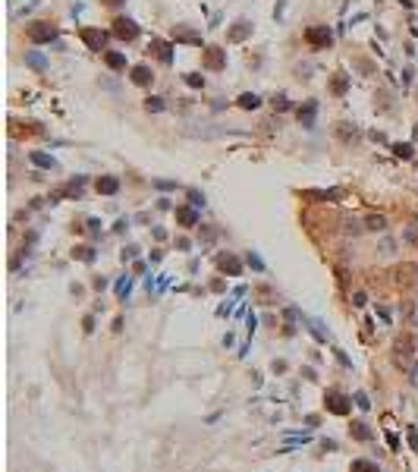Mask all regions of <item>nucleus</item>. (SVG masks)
Here are the masks:
<instances>
[{"label":"nucleus","instance_id":"0eeeda50","mask_svg":"<svg viewBox=\"0 0 418 472\" xmlns=\"http://www.w3.org/2000/svg\"><path fill=\"white\" fill-rule=\"evenodd\" d=\"M217 268L224 274H229V277H239V274H242V261H239L233 252H220L217 255Z\"/></svg>","mask_w":418,"mask_h":472},{"label":"nucleus","instance_id":"4be33fe9","mask_svg":"<svg viewBox=\"0 0 418 472\" xmlns=\"http://www.w3.org/2000/svg\"><path fill=\"white\" fill-rule=\"evenodd\" d=\"M29 158H32V164H35V167H44V170H54L57 167V161L47 158V154H41V151H32Z\"/></svg>","mask_w":418,"mask_h":472},{"label":"nucleus","instance_id":"9d476101","mask_svg":"<svg viewBox=\"0 0 418 472\" xmlns=\"http://www.w3.org/2000/svg\"><path fill=\"white\" fill-rule=\"evenodd\" d=\"M148 50H154V57L160 60V63H170V60H173V44H170V41L151 38V47Z\"/></svg>","mask_w":418,"mask_h":472},{"label":"nucleus","instance_id":"a878e982","mask_svg":"<svg viewBox=\"0 0 418 472\" xmlns=\"http://www.w3.org/2000/svg\"><path fill=\"white\" fill-rule=\"evenodd\" d=\"M393 151H396V158H406V161L412 158V145H409V142H396Z\"/></svg>","mask_w":418,"mask_h":472},{"label":"nucleus","instance_id":"ea45409f","mask_svg":"<svg viewBox=\"0 0 418 472\" xmlns=\"http://www.w3.org/2000/svg\"><path fill=\"white\" fill-rule=\"evenodd\" d=\"M321 447H324V450H337V441H330V437H324V441H321Z\"/></svg>","mask_w":418,"mask_h":472},{"label":"nucleus","instance_id":"aec40b11","mask_svg":"<svg viewBox=\"0 0 418 472\" xmlns=\"http://www.w3.org/2000/svg\"><path fill=\"white\" fill-rule=\"evenodd\" d=\"M73 258L91 264V261H95V249H91V246H76V249H73Z\"/></svg>","mask_w":418,"mask_h":472},{"label":"nucleus","instance_id":"4c0bfd02","mask_svg":"<svg viewBox=\"0 0 418 472\" xmlns=\"http://www.w3.org/2000/svg\"><path fill=\"white\" fill-rule=\"evenodd\" d=\"M154 186H157V189H173L176 183H170V179H154Z\"/></svg>","mask_w":418,"mask_h":472},{"label":"nucleus","instance_id":"412c9836","mask_svg":"<svg viewBox=\"0 0 418 472\" xmlns=\"http://www.w3.org/2000/svg\"><path fill=\"white\" fill-rule=\"evenodd\" d=\"M346 88H349V76H343V73H337L334 79H330V91H334L337 98H340V94H346Z\"/></svg>","mask_w":418,"mask_h":472},{"label":"nucleus","instance_id":"6ab92c4d","mask_svg":"<svg viewBox=\"0 0 418 472\" xmlns=\"http://www.w3.org/2000/svg\"><path fill=\"white\" fill-rule=\"evenodd\" d=\"M249 32H252V25L245 22V19H239V22L233 25V29H229V35H227V38H229V41H242L245 35H249Z\"/></svg>","mask_w":418,"mask_h":472},{"label":"nucleus","instance_id":"1a4fd4ad","mask_svg":"<svg viewBox=\"0 0 418 472\" xmlns=\"http://www.w3.org/2000/svg\"><path fill=\"white\" fill-rule=\"evenodd\" d=\"M176 224L179 227H195V224H198V211H195V205H179V208H176Z\"/></svg>","mask_w":418,"mask_h":472},{"label":"nucleus","instance_id":"a18cd8bd","mask_svg":"<svg viewBox=\"0 0 418 472\" xmlns=\"http://www.w3.org/2000/svg\"><path fill=\"white\" fill-rule=\"evenodd\" d=\"M318 422H321V416H305V425H311V428H314Z\"/></svg>","mask_w":418,"mask_h":472},{"label":"nucleus","instance_id":"c85d7f7f","mask_svg":"<svg viewBox=\"0 0 418 472\" xmlns=\"http://www.w3.org/2000/svg\"><path fill=\"white\" fill-rule=\"evenodd\" d=\"M25 63L35 66V70H44V57H41V54H29V57H25Z\"/></svg>","mask_w":418,"mask_h":472},{"label":"nucleus","instance_id":"e433bc0d","mask_svg":"<svg viewBox=\"0 0 418 472\" xmlns=\"http://www.w3.org/2000/svg\"><path fill=\"white\" fill-rule=\"evenodd\" d=\"M302 378L305 381H318V372H314V368H302Z\"/></svg>","mask_w":418,"mask_h":472},{"label":"nucleus","instance_id":"58836bf2","mask_svg":"<svg viewBox=\"0 0 418 472\" xmlns=\"http://www.w3.org/2000/svg\"><path fill=\"white\" fill-rule=\"evenodd\" d=\"M211 290H214V293H224L227 283H224V280H214V283H211Z\"/></svg>","mask_w":418,"mask_h":472},{"label":"nucleus","instance_id":"37998d69","mask_svg":"<svg viewBox=\"0 0 418 472\" xmlns=\"http://www.w3.org/2000/svg\"><path fill=\"white\" fill-rule=\"evenodd\" d=\"M135 252H139V249H135V246H129V249H123V261H126V258H132Z\"/></svg>","mask_w":418,"mask_h":472},{"label":"nucleus","instance_id":"7ed1b4c3","mask_svg":"<svg viewBox=\"0 0 418 472\" xmlns=\"http://www.w3.org/2000/svg\"><path fill=\"white\" fill-rule=\"evenodd\" d=\"M393 353H396V362H406V365L415 359V337H412V331H406V334H399V337H396Z\"/></svg>","mask_w":418,"mask_h":472},{"label":"nucleus","instance_id":"39448f33","mask_svg":"<svg viewBox=\"0 0 418 472\" xmlns=\"http://www.w3.org/2000/svg\"><path fill=\"white\" fill-rule=\"evenodd\" d=\"M201 66L204 70H214V73L224 70L227 66V50L224 47H204L201 50Z\"/></svg>","mask_w":418,"mask_h":472},{"label":"nucleus","instance_id":"b1692460","mask_svg":"<svg viewBox=\"0 0 418 472\" xmlns=\"http://www.w3.org/2000/svg\"><path fill=\"white\" fill-rule=\"evenodd\" d=\"M349 472H380V469H378V463H371V460H352Z\"/></svg>","mask_w":418,"mask_h":472},{"label":"nucleus","instance_id":"a19ab883","mask_svg":"<svg viewBox=\"0 0 418 472\" xmlns=\"http://www.w3.org/2000/svg\"><path fill=\"white\" fill-rule=\"evenodd\" d=\"M409 444H412V447H418V431H415V428H409Z\"/></svg>","mask_w":418,"mask_h":472},{"label":"nucleus","instance_id":"c03bdc74","mask_svg":"<svg viewBox=\"0 0 418 472\" xmlns=\"http://www.w3.org/2000/svg\"><path fill=\"white\" fill-rule=\"evenodd\" d=\"M189 246H192V243H189V239H183V236H179V239H176V249H183V252H186V249H189Z\"/></svg>","mask_w":418,"mask_h":472},{"label":"nucleus","instance_id":"5701e85b","mask_svg":"<svg viewBox=\"0 0 418 472\" xmlns=\"http://www.w3.org/2000/svg\"><path fill=\"white\" fill-rule=\"evenodd\" d=\"M104 63L110 66V70H123V66H126V57L116 54V50H107V54H104Z\"/></svg>","mask_w":418,"mask_h":472},{"label":"nucleus","instance_id":"9b49d317","mask_svg":"<svg viewBox=\"0 0 418 472\" xmlns=\"http://www.w3.org/2000/svg\"><path fill=\"white\" fill-rule=\"evenodd\" d=\"M132 82L142 85V88H145V85H151V82H154V73H151V66H148V63L132 66Z\"/></svg>","mask_w":418,"mask_h":472},{"label":"nucleus","instance_id":"f704fd0d","mask_svg":"<svg viewBox=\"0 0 418 472\" xmlns=\"http://www.w3.org/2000/svg\"><path fill=\"white\" fill-rule=\"evenodd\" d=\"M352 305H358V308L365 305V293H362V290H355V293H352Z\"/></svg>","mask_w":418,"mask_h":472},{"label":"nucleus","instance_id":"cd10ccee","mask_svg":"<svg viewBox=\"0 0 418 472\" xmlns=\"http://www.w3.org/2000/svg\"><path fill=\"white\" fill-rule=\"evenodd\" d=\"M337 132H340V139H346V142L358 135V129H349V123H340V129H337Z\"/></svg>","mask_w":418,"mask_h":472},{"label":"nucleus","instance_id":"f257e3e1","mask_svg":"<svg viewBox=\"0 0 418 472\" xmlns=\"http://www.w3.org/2000/svg\"><path fill=\"white\" fill-rule=\"evenodd\" d=\"M25 38L35 41V44H50L57 38V25L47 22V19H38V22H29L25 25Z\"/></svg>","mask_w":418,"mask_h":472},{"label":"nucleus","instance_id":"49530a36","mask_svg":"<svg viewBox=\"0 0 418 472\" xmlns=\"http://www.w3.org/2000/svg\"><path fill=\"white\" fill-rule=\"evenodd\" d=\"M101 3H104V6H119L123 0H101Z\"/></svg>","mask_w":418,"mask_h":472},{"label":"nucleus","instance_id":"2f4dec72","mask_svg":"<svg viewBox=\"0 0 418 472\" xmlns=\"http://www.w3.org/2000/svg\"><path fill=\"white\" fill-rule=\"evenodd\" d=\"M355 406H358V409H368V406H371V403H368V397H365L362 390L355 393Z\"/></svg>","mask_w":418,"mask_h":472},{"label":"nucleus","instance_id":"20e7f679","mask_svg":"<svg viewBox=\"0 0 418 472\" xmlns=\"http://www.w3.org/2000/svg\"><path fill=\"white\" fill-rule=\"evenodd\" d=\"M305 41H308L311 47H330L334 32H330L327 25H308V29H305Z\"/></svg>","mask_w":418,"mask_h":472},{"label":"nucleus","instance_id":"c9c22d12","mask_svg":"<svg viewBox=\"0 0 418 472\" xmlns=\"http://www.w3.org/2000/svg\"><path fill=\"white\" fill-rule=\"evenodd\" d=\"M274 107H277V110H289V101L280 94V98H274Z\"/></svg>","mask_w":418,"mask_h":472},{"label":"nucleus","instance_id":"6e6552de","mask_svg":"<svg viewBox=\"0 0 418 472\" xmlns=\"http://www.w3.org/2000/svg\"><path fill=\"white\" fill-rule=\"evenodd\" d=\"M79 35L88 44V50H104V44H107V32H101V29H82Z\"/></svg>","mask_w":418,"mask_h":472},{"label":"nucleus","instance_id":"c756f323","mask_svg":"<svg viewBox=\"0 0 418 472\" xmlns=\"http://www.w3.org/2000/svg\"><path fill=\"white\" fill-rule=\"evenodd\" d=\"M186 82H189L192 88H204V76H198V73H189V76H186Z\"/></svg>","mask_w":418,"mask_h":472},{"label":"nucleus","instance_id":"bb28decb","mask_svg":"<svg viewBox=\"0 0 418 472\" xmlns=\"http://www.w3.org/2000/svg\"><path fill=\"white\" fill-rule=\"evenodd\" d=\"M245 264H249V268H255V271H264V261H261L255 252H249V255H245Z\"/></svg>","mask_w":418,"mask_h":472},{"label":"nucleus","instance_id":"7c9ffc66","mask_svg":"<svg viewBox=\"0 0 418 472\" xmlns=\"http://www.w3.org/2000/svg\"><path fill=\"white\" fill-rule=\"evenodd\" d=\"M189 205H195V208H201V205H204V195L198 192V189H189Z\"/></svg>","mask_w":418,"mask_h":472},{"label":"nucleus","instance_id":"a211bd4d","mask_svg":"<svg viewBox=\"0 0 418 472\" xmlns=\"http://www.w3.org/2000/svg\"><path fill=\"white\" fill-rule=\"evenodd\" d=\"M365 230H374V233L387 230V217H383V214H368V217H365Z\"/></svg>","mask_w":418,"mask_h":472},{"label":"nucleus","instance_id":"2eb2a0df","mask_svg":"<svg viewBox=\"0 0 418 472\" xmlns=\"http://www.w3.org/2000/svg\"><path fill=\"white\" fill-rule=\"evenodd\" d=\"M173 41H189V44H201V35L186 25H173Z\"/></svg>","mask_w":418,"mask_h":472},{"label":"nucleus","instance_id":"79ce46f5","mask_svg":"<svg viewBox=\"0 0 418 472\" xmlns=\"http://www.w3.org/2000/svg\"><path fill=\"white\" fill-rule=\"evenodd\" d=\"M91 287H95V290H104L107 280H104V277H95V280H91Z\"/></svg>","mask_w":418,"mask_h":472},{"label":"nucleus","instance_id":"393cba45","mask_svg":"<svg viewBox=\"0 0 418 472\" xmlns=\"http://www.w3.org/2000/svg\"><path fill=\"white\" fill-rule=\"evenodd\" d=\"M145 110H151V114H157V110H164V98H145Z\"/></svg>","mask_w":418,"mask_h":472},{"label":"nucleus","instance_id":"ddd939ff","mask_svg":"<svg viewBox=\"0 0 418 472\" xmlns=\"http://www.w3.org/2000/svg\"><path fill=\"white\" fill-rule=\"evenodd\" d=\"M314 114H318V104H314V101H308V104L299 107L296 117H299V123H302L305 129H311V126H314Z\"/></svg>","mask_w":418,"mask_h":472},{"label":"nucleus","instance_id":"f3484780","mask_svg":"<svg viewBox=\"0 0 418 472\" xmlns=\"http://www.w3.org/2000/svg\"><path fill=\"white\" fill-rule=\"evenodd\" d=\"M236 104L242 107V110H258V107H261V98H258L255 91H245V94H239Z\"/></svg>","mask_w":418,"mask_h":472},{"label":"nucleus","instance_id":"f8f14e48","mask_svg":"<svg viewBox=\"0 0 418 472\" xmlns=\"http://www.w3.org/2000/svg\"><path fill=\"white\" fill-rule=\"evenodd\" d=\"M302 199H318V202H334L340 199V189H305Z\"/></svg>","mask_w":418,"mask_h":472},{"label":"nucleus","instance_id":"4468645a","mask_svg":"<svg viewBox=\"0 0 418 472\" xmlns=\"http://www.w3.org/2000/svg\"><path fill=\"white\" fill-rule=\"evenodd\" d=\"M95 189L101 195H114V192H119V179L116 176H98L95 179Z\"/></svg>","mask_w":418,"mask_h":472},{"label":"nucleus","instance_id":"423d86ee","mask_svg":"<svg viewBox=\"0 0 418 472\" xmlns=\"http://www.w3.org/2000/svg\"><path fill=\"white\" fill-rule=\"evenodd\" d=\"M114 35L119 41H132L135 35H139V25H135L132 19H126V16H116L114 19Z\"/></svg>","mask_w":418,"mask_h":472},{"label":"nucleus","instance_id":"72a5a7b5","mask_svg":"<svg viewBox=\"0 0 418 472\" xmlns=\"http://www.w3.org/2000/svg\"><path fill=\"white\" fill-rule=\"evenodd\" d=\"M270 368H274V375H283L286 372V362H283V359H274V365H270Z\"/></svg>","mask_w":418,"mask_h":472},{"label":"nucleus","instance_id":"473e14b6","mask_svg":"<svg viewBox=\"0 0 418 472\" xmlns=\"http://www.w3.org/2000/svg\"><path fill=\"white\" fill-rule=\"evenodd\" d=\"M82 331H85V334L95 331V318H91V315H85V318H82Z\"/></svg>","mask_w":418,"mask_h":472},{"label":"nucleus","instance_id":"f03ea898","mask_svg":"<svg viewBox=\"0 0 418 472\" xmlns=\"http://www.w3.org/2000/svg\"><path fill=\"white\" fill-rule=\"evenodd\" d=\"M324 406L334 416H349L352 413V397H346V393H340V390H327L324 393Z\"/></svg>","mask_w":418,"mask_h":472},{"label":"nucleus","instance_id":"dca6fc26","mask_svg":"<svg viewBox=\"0 0 418 472\" xmlns=\"http://www.w3.org/2000/svg\"><path fill=\"white\" fill-rule=\"evenodd\" d=\"M349 434H352L355 441H371V437H374V431H371V428L362 422V419H355V422L349 425Z\"/></svg>","mask_w":418,"mask_h":472}]
</instances>
